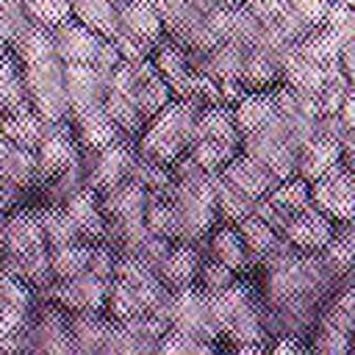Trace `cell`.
I'll return each mask as SVG.
<instances>
[{"mask_svg": "<svg viewBox=\"0 0 355 355\" xmlns=\"http://www.w3.org/2000/svg\"><path fill=\"white\" fill-rule=\"evenodd\" d=\"M205 258V247L202 241H175L169 255L164 258V263L158 266V277L175 291V288H186L194 286L200 263Z\"/></svg>", "mask_w": 355, "mask_h": 355, "instance_id": "9a60e30c", "label": "cell"}, {"mask_svg": "<svg viewBox=\"0 0 355 355\" xmlns=\"http://www.w3.org/2000/svg\"><path fill=\"white\" fill-rule=\"evenodd\" d=\"M266 197H269L286 216H291V214H297V211H302V208L311 205V183H308L305 178L294 175V178L280 180Z\"/></svg>", "mask_w": 355, "mask_h": 355, "instance_id": "f35d334b", "label": "cell"}, {"mask_svg": "<svg viewBox=\"0 0 355 355\" xmlns=\"http://www.w3.org/2000/svg\"><path fill=\"white\" fill-rule=\"evenodd\" d=\"M78 161H80V158H78ZM83 186H86V175H83L80 164H72V166L55 172L50 180H44V183H42V191H44L47 202L64 205V202H67L72 194H78Z\"/></svg>", "mask_w": 355, "mask_h": 355, "instance_id": "ab89813d", "label": "cell"}, {"mask_svg": "<svg viewBox=\"0 0 355 355\" xmlns=\"http://www.w3.org/2000/svg\"><path fill=\"white\" fill-rule=\"evenodd\" d=\"M214 349H216V344H211L200 336H191L186 330H178V327H169L155 347V352H178V355L180 352H214Z\"/></svg>", "mask_w": 355, "mask_h": 355, "instance_id": "ee69618b", "label": "cell"}, {"mask_svg": "<svg viewBox=\"0 0 355 355\" xmlns=\"http://www.w3.org/2000/svg\"><path fill=\"white\" fill-rule=\"evenodd\" d=\"M222 178H225L227 183H233L236 189H241L244 194L255 197V200L266 197V194L280 183V178H277L266 164L250 158L247 153H236V155L225 164Z\"/></svg>", "mask_w": 355, "mask_h": 355, "instance_id": "5bb4252c", "label": "cell"}, {"mask_svg": "<svg viewBox=\"0 0 355 355\" xmlns=\"http://www.w3.org/2000/svg\"><path fill=\"white\" fill-rule=\"evenodd\" d=\"M236 227H239V233H241V241H244V247H247V255H250V261H252V269H258V263L272 252V247H275V241L280 239V233H277L269 222H263L258 214L244 216L241 222H236Z\"/></svg>", "mask_w": 355, "mask_h": 355, "instance_id": "f1b7e54d", "label": "cell"}, {"mask_svg": "<svg viewBox=\"0 0 355 355\" xmlns=\"http://www.w3.org/2000/svg\"><path fill=\"white\" fill-rule=\"evenodd\" d=\"M136 141L130 136H122L100 150L94 147H80V169L86 175V186L94 191H105L125 178H130V166L136 161Z\"/></svg>", "mask_w": 355, "mask_h": 355, "instance_id": "277c9868", "label": "cell"}, {"mask_svg": "<svg viewBox=\"0 0 355 355\" xmlns=\"http://www.w3.org/2000/svg\"><path fill=\"white\" fill-rule=\"evenodd\" d=\"M39 216H42V227H44V239L53 247H61V244H69V241H78L83 239L75 219L69 216V211L64 205H53V202H44L39 208Z\"/></svg>", "mask_w": 355, "mask_h": 355, "instance_id": "1f68e13d", "label": "cell"}, {"mask_svg": "<svg viewBox=\"0 0 355 355\" xmlns=\"http://www.w3.org/2000/svg\"><path fill=\"white\" fill-rule=\"evenodd\" d=\"M158 75L172 86L175 97H191V80H194V69L189 64V53L180 42H175L172 36H164L155 42L153 53H150Z\"/></svg>", "mask_w": 355, "mask_h": 355, "instance_id": "8fae6325", "label": "cell"}, {"mask_svg": "<svg viewBox=\"0 0 355 355\" xmlns=\"http://www.w3.org/2000/svg\"><path fill=\"white\" fill-rule=\"evenodd\" d=\"M47 119H42L33 108H31V103H25V105H17V108H11V111H3V116H0V130H3V136L11 141V144H17V147H28V150H36L39 144H42V139H44V133H47Z\"/></svg>", "mask_w": 355, "mask_h": 355, "instance_id": "d6986e66", "label": "cell"}, {"mask_svg": "<svg viewBox=\"0 0 355 355\" xmlns=\"http://www.w3.org/2000/svg\"><path fill=\"white\" fill-rule=\"evenodd\" d=\"M261 22H275L286 11V0H241Z\"/></svg>", "mask_w": 355, "mask_h": 355, "instance_id": "7dc6e473", "label": "cell"}, {"mask_svg": "<svg viewBox=\"0 0 355 355\" xmlns=\"http://www.w3.org/2000/svg\"><path fill=\"white\" fill-rule=\"evenodd\" d=\"M89 252H92V241H86V239H78V241L53 247V250H50L53 275H55L58 280H67V277L80 275V272L89 266Z\"/></svg>", "mask_w": 355, "mask_h": 355, "instance_id": "836d02e7", "label": "cell"}, {"mask_svg": "<svg viewBox=\"0 0 355 355\" xmlns=\"http://www.w3.org/2000/svg\"><path fill=\"white\" fill-rule=\"evenodd\" d=\"M72 17L100 36H114L119 31V11L114 0H72Z\"/></svg>", "mask_w": 355, "mask_h": 355, "instance_id": "4dcf8cb0", "label": "cell"}, {"mask_svg": "<svg viewBox=\"0 0 355 355\" xmlns=\"http://www.w3.org/2000/svg\"><path fill=\"white\" fill-rule=\"evenodd\" d=\"M211 180H214V194H216V208H219L222 222H241L244 216H250L255 211V197H250L241 189H236L233 183H227L222 178V172L211 175Z\"/></svg>", "mask_w": 355, "mask_h": 355, "instance_id": "f546056e", "label": "cell"}, {"mask_svg": "<svg viewBox=\"0 0 355 355\" xmlns=\"http://www.w3.org/2000/svg\"><path fill=\"white\" fill-rule=\"evenodd\" d=\"M119 28L133 33V36H139L141 42H147L153 47H155L158 39L166 36L161 11L155 8L153 0H133L125 8H119Z\"/></svg>", "mask_w": 355, "mask_h": 355, "instance_id": "603a6c76", "label": "cell"}, {"mask_svg": "<svg viewBox=\"0 0 355 355\" xmlns=\"http://www.w3.org/2000/svg\"><path fill=\"white\" fill-rule=\"evenodd\" d=\"M147 200L150 191L133 178H125L122 183L100 191V205L105 219H141L147 211Z\"/></svg>", "mask_w": 355, "mask_h": 355, "instance_id": "e0dca14e", "label": "cell"}, {"mask_svg": "<svg viewBox=\"0 0 355 355\" xmlns=\"http://www.w3.org/2000/svg\"><path fill=\"white\" fill-rule=\"evenodd\" d=\"M105 313H108L111 319H116V322H128V319L141 316V313H147V311H144V302H141V297L136 294V288H133L130 283L114 277L111 286H108Z\"/></svg>", "mask_w": 355, "mask_h": 355, "instance_id": "74e56055", "label": "cell"}, {"mask_svg": "<svg viewBox=\"0 0 355 355\" xmlns=\"http://www.w3.org/2000/svg\"><path fill=\"white\" fill-rule=\"evenodd\" d=\"M247 89H272L275 83L283 80V69H280V58L272 50L263 47H247L244 53V64H241V78H239Z\"/></svg>", "mask_w": 355, "mask_h": 355, "instance_id": "cb8c5ba5", "label": "cell"}, {"mask_svg": "<svg viewBox=\"0 0 355 355\" xmlns=\"http://www.w3.org/2000/svg\"><path fill=\"white\" fill-rule=\"evenodd\" d=\"M122 61H125V58H122L116 42H114L111 36H103V42H100V47H97V55H94L92 67H97L103 75H111Z\"/></svg>", "mask_w": 355, "mask_h": 355, "instance_id": "bcb514c9", "label": "cell"}, {"mask_svg": "<svg viewBox=\"0 0 355 355\" xmlns=\"http://www.w3.org/2000/svg\"><path fill=\"white\" fill-rule=\"evenodd\" d=\"M64 67L67 64L58 55H50V58L33 61V64H22L28 103L47 122H64L72 114L67 83H64Z\"/></svg>", "mask_w": 355, "mask_h": 355, "instance_id": "7a4b0ae2", "label": "cell"}, {"mask_svg": "<svg viewBox=\"0 0 355 355\" xmlns=\"http://www.w3.org/2000/svg\"><path fill=\"white\" fill-rule=\"evenodd\" d=\"M31 352H75L69 336V311L58 302L39 300L25 327Z\"/></svg>", "mask_w": 355, "mask_h": 355, "instance_id": "8992f818", "label": "cell"}, {"mask_svg": "<svg viewBox=\"0 0 355 355\" xmlns=\"http://www.w3.org/2000/svg\"><path fill=\"white\" fill-rule=\"evenodd\" d=\"M252 214H258L263 222H269L277 233H283V227H286V222H288V216L269 200V197H261V200H255V211Z\"/></svg>", "mask_w": 355, "mask_h": 355, "instance_id": "c3c4849f", "label": "cell"}, {"mask_svg": "<svg viewBox=\"0 0 355 355\" xmlns=\"http://www.w3.org/2000/svg\"><path fill=\"white\" fill-rule=\"evenodd\" d=\"M200 114H202L200 100L175 97L153 119H147V125L136 136V153L155 164L172 166L194 141Z\"/></svg>", "mask_w": 355, "mask_h": 355, "instance_id": "6da1fadb", "label": "cell"}, {"mask_svg": "<svg viewBox=\"0 0 355 355\" xmlns=\"http://www.w3.org/2000/svg\"><path fill=\"white\" fill-rule=\"evenodd\" d=\"M8 150H11V141L3 136V130H0V166H3V161H6V155H8Z\"/></svg>", "mask_w": 355, "mask_h": 355, "instance_id": "816d5d0a", "label": "cell"}, {"mask_svg": "<svg viewBox=\"0 0 355 355\" xmlns=\"http://www.w3.org/2000/svg\"><path fill=\"white\" fill-rule=\"evenodd\" d=\"M166 197L172 200L178 216H180V239L178 241H202L211 227L219 222L216 194L211 175L200 183H178L166 189Z\"/></svg>", "mask_w": 355, "mask_h": 355, "instance_id": "3957f363", "label": "cell"}, {"mask_svg": "<svg viewBox=\"0 0 355 355\" xmlns=\"http://www.w3.org/2000/svg\"><path fill=\"white\" fill-rule=\"evenodd\" d=\"M341 39L322 22V25H316V28H311L302 39H300V50L311 58V61H316V64H322V67H330V64H338V58H341Z\"/></svg>", "mask_w": 355, "mask_h": 355, "instance_id": "d6a6232c", "label": "cell"}, {"mask_svg": "<svg viewBox=\"0 0 355 355\" xmlns=\"http://www.w3.org/2000/svg\"><path fill=\"white\" fill-rule=\"evenodd\" d=\"M44 244H47V239H44L39 208H19V205L11 208L0 250L14 252V255H25V252H31L36 247H44Z\"/></svg>", "mask_w": 355, "mask_h": 355, "instance_id": "2e32d148", "label": "cell"}, {"mask_svg": "<svg viewBox=\"0 0 355 355\" xmlns=\"http://www.w3.org/2000/svg\"><path fill=\"white\" fill-rule=\"evenodd\" d=\"M130 178L136 183H141L150 194H166V189L172 186V169L164 164H155L150 158L136 155L133 166H130Z\"/></svg>", "mask_w": 355, "mask_h": 355, "instance_id": "60d3db41", "label": "cell"}, {"mask_svg": "<svg viewBox=\"0 0 355 355\" xmlns=\"http://www.w3.org/2000/svg\"><path fill=\"white\" fill-rule=\"evenodd\" d=\"M202 247H205V255L230 266L236 275H247L252 269V261L247 255V247L241 241V233L236 227V222H216L211 227V233L202 239Z\"/></svg>", "mask_w": 355, "mask_h": 355, "instance_id": "4fadbf2b", "label": "cell"}, {"mask_svg": "<svg viewBox=\"0 0 355 355\" xmlns=\"http://www.w3.org/2000/svg\"><path fill=\"white\" fill-rule=\"evenodd\" d=\"M336 164H341V141L327 139V136H313L308 144L300 147V166L297 175L305 178L308 183L319 180L322 175H327Z\"/></svg>", "mask_w": 355, "mask_h": 355, "instance_id": "44dd1931", "label": "cell"}, {"mask_svg": "<svg viewBox=\"0 0 355 355\" xmlns=\"http://www.w3.org/2000/svg\"><path fill=\"white\" fill-rule=\"evenodd\" d=\"M219 3H225V6H239L241 0H219Z\"/></svg>", "mask_w": 355, "mask_h": 355, "instance_id": "db71d44e", "label": "cell"}, {"mask_svg": "<svg viewBox=\"0 0 355 355\" xmlns=\"http://www.w3.org/2000/svg\"><path fill=\"white\" fill-rule=\"evenodd\" d=\"M144 222L150 227V233L166 236L172 241L180 239V216L172 205V200L166 194H150L147 200V211H144Z\"/></svg>", "mask_w": 355, "mask_h": 355, "instance_id": "d590c367", "label": "cell"}, {"mask_svg": "<svg viewBox=\"0 0 355 355\" xmlns=\"http://www.w3.org/2000/svg\"><path fill=\"white\" fill-rule=\"evenodd\" d=\"M64 83H67L72 114L100 108L108 97V75H103L92 64H67L64 67Z\"/></svg>", "mask_w": 355, "mask_h": 355, "instance_id": "30bf717a", "label": "cell"}, {"mask_svg": "<svg viewBox=\"0 0 355 355\" xmlns=\"http://www.w3.org/2000/svg\"><path fill=\"white\" fill-rule=\"evenodd\" d=\"M25 103H28V89H25L22 64L11 53V47H6L0 50V111H11Z\"/></svg>", "mask_w": 355, "mask_h": 355, "instance_id": "4316f807", "label": "cell"}, {"mask_svg": "<svg viewBox=\"0 0 355 355\" xmlns=\"http://www.w3.org/2000/svg\"><path fill=\"white\" fill-rule=\"evenodd\" d=\"M128 3H133V0H114V6H116V11H119V8H125Z\"/></svg>", "mask_w": 355, "mask_h": 355, "instance_id": "f5cc1de1", "label": "cell"}, {"mask_svg": "<svg viewBox=\"0 0 355 355\" xmlns=\"http://www.w3.org/2000/svg\"><path fill=\"white\" fill-rule=\"evenodd\" d=\"M28 17L39 25L55 28L72 17V0H22Z\"/></svg>", "mask_w": 355, "mask_h": 355, "instance_id": "7bdbcfd3", "label": "cell"}, {"mask_svg": "<svg viewBox=\"0 0 355 355\" xmlns=\"http://www.w3.org/2000/svg\"><path fill=\"white\" fill-rule=\"evenodd\" d=\"M233 116H236V125L244 133L261 128L272 114H275V97H272V89H247L233 105Z\"/></svg>", "mask_w": 355, "mask_h": 355, "instance_id": "d4e9b609", "label": "cell"}, {"mask_svg": "<svg viewBox=\"0 0 355 355\" xmlns=\"http://www.w3.org/2000/svg\"><path fill=\"white\" fill-rule=\"evenodd\" d=\"M286 6L291 11H297L308 25H322L327 19V11L333 6V0H286Z\"/></svg>", "mask_w": 355, "mask_h": 355, "instance_id": "f6af8a7d", "label": "cell"}, {"mask_svg": "<svg viewBox=\"0 0 355 355\" xmlns=\"http://www.w3.org/2000/svg\"><path fill=\"white\" fill-rule=\"evenodd\" d=\"M338 114H341V119L347 122V128H349V130H355V89H349V94L344 97V103H341Z\"/></svg>", "mask_w": 355, "mask_h": 355, "instance_id": "681fc988", "label": "cell"}, {"mask_svg": "<svg viewBox=\"0 0 355 355\" xmlns=\"http://www.w3.org/2000/svg\"><path fill=\"white\" fill-rule=\"evenodd\" d=\"M197 136H211V139H219V141L233 144V147L241 150V130L236 125L233 108L225 105V103L202 105V114H200V122H197Z\"/></svg>", "mask_w": 355, "mask_h": 355, "instance_id": "484cf974", "label": "cell"}, {"mask_svg": "<svg viewBox=\"0 0 355 355\" xmlns=\"http://www.w3.org/2000/svg\"><path fill=\"white\" fill-rule=\"evenodd\" d=\"M336 233V222L324 216L319 208L308 205L288 216L280 236H286L300 252H322Z\"/></svg>", "mask_w": 355, "mask_h": 355, "instance_id": "9c48e42d", "label": "cell"}, {"mask_svg": "<svg viewBox=\"0 0 355 355\" xmlns=\"http://www.w3.org/2000/svg\"><path fill=\"white\" fill-rule=\"evenodd\" d=\"M108 327H111V316L105 311H72L69 336L75 352H103Z\"/></svg>", "mask_w": 355, "mask_h": 355, "instance_id": "7402d4cb", "label": "cell"}, {"mask_svg": "<svg viewBox=\"0 0 355 355\" xmlns=\"http://www.w3.org/2000/svg\"><path fill=\"white\" fill-rule=\"evenodd\" d=\"M236 280H239V275L230 266H225V263H219V261H214V258L205 255L202 263H200V272H197L194 286L200 291H205V294H219V291H225Z\"/></svg>", "mask_w": 355, "mask_h": 355, "instance_id": "b9f144b4", "label": "cell"}, {"mask_svg": "<svg viewBox=\"0 0 355 355\" xmlns=\"http://www.w3.org/2000/svg\"><path fill=\"white\" fill-rule=\"evenodd\" d=\"M53 39H55V55L64 64H92L100 42H103V36L97 31H92L89 25H83L75 17L55 25Z\"/></svg>", "mask_w": 355, "mask_h": 355, "instance_id": "7c38bea8", "label": "cell"}, {"mask_svg": "<svg viewBox=\"0 0 355 355\" xmlns=\"http://www.w3.org/2000/svg\"><path fill=\"white\" fill-rule=\"evenodd\" d=\"M36 158H39V186L44 180H50L55 172L78 164L80 144L75 139V130H72L69 119L47 125V133H44L42 144L36 147Z\"/></svg>", "mask_w": 355, "mask_h": 355, "instance_id": "ba28073f", "label": "cell"}, {"mask_svg": "<svg viewBox=\"0 0 355 355\" xmlns=\"http://www.w3.org/2000/svg\"><path fill=\"white\" fill-rule=\"evenodd\" d=\"M236 153H241V150L233 147V144H225V141H219V139H211V136H197V139L189 144V155H191L208 175L222 172L225 164H227Z\"/></svg>", "mask_w": 355, "mask_h": 355, "instance_id": "8d00e7d4", "label": "cell"}, {"mask_svg": "<svg viewBox=\"0 0 355 355\" xmlns=\"http://www.w3.org/2000/svg\"><path fill=\"white\" fill-rule=\"evenodd\" d=\"M0 178L28 189L33 183H39V158H36V150H28V147H17L11 144L3 166H0Z\"/></svg>", "mask_w": 355, "mask_h": 355, "instance_id": "e575fe53", "label": "cell"}, {"mask_svg": "<svg viewBox=\"0 0 355 355\" xmlns=\"http://www.w3.org/2000/svg\"><path fill=\"white\" fill-rule=\"evenodd\" d=\"M11 39H14V31H11V22L6 17V8L0 6V50L11 47Z\"/></svg>", "mask_w": 355, "mask_h": 355, "instance_id": "f907efd6", "label": "cell"}, {"mask_svg": "<svg viewBox=\"0 0 355 355\" xmlns=\"http://www.w3.org/2000/svg\"><path fill=\"white\" fill-rule=\"evenodd\" d=\"M169 327L186 330L191 336H200L211 344L219 347L222 338V327L216 322L211 297L205 291H200L197 286H186V288H175L172 291V313H169Z\"/></svg>", "mask_w": 355, "mask_h": 355, "instance_id": "5b68a950", "label": "cell"}, {"mask_svg": "<svg viewBox=\"0 0 355 355\" xmlns=\"http://www.w3.org/2000/svg\"><path fill=\"white\" fill-rule=\"evenodd\" d=\"M311 205L330 216L336 225L355 216V169L344 161L311 183Z\"/></svg>", "mask_w": 355, "mask_h": 355, "instance_id": "52a82bcc", "label": "cell"}, {"mask_svg": "<svg viewBox=\"0 0 355 355\" xmlns=\"http://www.w3.org/2000/svg\"><path fill=\"white\" fill-rule=\"evenodd\" d=\"M64 208L69 211V216L75 219V225L86 241L105 239V214L100 205V191H94L92 186H83L78 194H72L64 202Z\"/></svg>", "mask_w": 355, "mask_h": 355, "instance_id": "ffe728a7", "label": "cell"}, {"mask_svg": "<svg viewBox=\"0 0 355 355\" xmlns=\"http://www.w3.org/2000/svg\"><path fill=\"white\" fill-rule=\"evenodd\" d=\"M11 53L19 58V64H33V61H42V58L55 55L53 28L39 25V22H31L19 36H14Z\"/></svg>", "mask_w": 355, "mask_h": 355, "instance_id": "83f0119b", "label": "cell"}, {"mask_svg": "<svg viewBox=\"0 0 355 355\" xmlns=\"http://www.w3.org/2000/svg\"><path fill=\"white\" fill-rule=\"evenodd\" d=\"M69 125H72V130H75L78 144H80V147H94V150H100V147H105V144H111V141H116V139L125 136V133L119 130V125L108 116L105 105L72 114V116H69ZM130 139H133V136H130Z\"/></svg>", "mask_w": 355, "mask_h": 355, "instance_id": "ac0fdd59", "label": "cell"}]
</instances>
